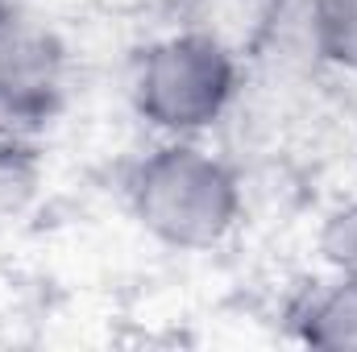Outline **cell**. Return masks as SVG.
<instances>
[{
	"instance_id": "1",
	"label": "cell",
	"mask_w": 357,
	"mask_h": 352,
	"mask_svg": "<svg viewBox=\"0 0 357 352\" xmlns=\"http://www.w3.org/2000/svg\"><path fill=\"white\" fill-rule=\"evenodd\" d=\"M121 195L137 228L178 253L216 249L245 211L237 166L195 137H167L133 158L121 175Z\"/></svg>"
},
{
	"instance_id": "2",
	"label": "cell",
	"mask_w": 357,
	"mask_h": 352,
	"mask_svg": "<svg viewBox=\"0 0 357 352\" xmlns=\"http://www.w3.org/2000/svg\"><path fill=\"white\" fill-rule=\"evenodd\" d=\"M241 88V54L216 33L183 25L150 42L133 63V112L162 137L208 133Z\"/></svg>"
},
{
	"instance_id": "3",
	"label": "cell",
	"mask_w": 357,
	"mask_h": 352,
	"mask_svg": "<svg viewBox=\"0 0 357 352\" xmlns=\"http://www.w3.org/2000/svg\"><path fill=\"white\" fill-rule=\"evenodd\" d=\"M67 99V46L33 8L0 0V129L38 137Z\"/></svg>"
},
{
	"instance_id": "4",
	"label": "cell",
	"mask_w": 357,
	"mask_h": 352,
	"mask_svg": "<svg viewBox=\"0 0 357 352\" xmlns=\"http://www.w3.org/2000/svg\"><path fill=\"white\" fill-rule=\"evenodd\" d=\"M287 332L307 349L357 352V278L303 282L287 303Z\"/></svg>"
},
{
	"instance_id": "5",
	"label": "cell",
	"mask_w": 357,
	"mask_h": 352,
	"mask_svg": "<svg viewBox=\"0 0 357 352\" xmlns=\"http://www.w3.org/2000/svg\"><path fill=\"white\" fill-rule=\"evenodd\" d=\"M42 186V150L38 137L0 129V224L17 220Z\"/></svg>"
},
{
	"instance_id": "6",
	"label": "cell",
	"mask_w": 357,
	"mask_h": 352,
	"mask_svg": "<svg viewBox=\"0 0 357 352\" xmlns=\"http://www.w3.org/2000/svg\"><path fill=\"white\" fill-rule=\"evenodd\" d=\"M303 25L320 63L357 71V0H316Z\"/></svg>"
},
{
	"instance_id": "7",
	"label": "cell",
	"mask_w": 357,
	"mask_h": 352,
	"mask_svg": "<svg viewBox=\"0 0 357 352\" xmlns=\"http://www.w3.org/2000/svg\"><path fill=\"white\" fill-rule=\"evenodd\" d=\"M320 257L333 273L357 278V199H349L345 207H337L324 228H320Z\"/></svg>"
},
{
	"instance_id": "8",
	"label": "cell",
	"mask_w": 357,
	"mask_h": 352,
	"mask_svg": "<svg viewBox=\"0 0 357 352\" xmlns=\"http://www.w3.org/2000/svg\"><path fill=\"white\" fill-rule=\"evenodd\" d=\"M316 0H270V13H274V21H278V29L282 25H291V21H307V8H312Z\"/></svg>"
}]
</instances>
